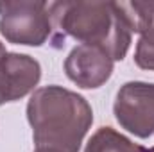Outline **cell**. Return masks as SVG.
Instances as JSON below:
<instances>
[{
    "label": "cell",
    "mask_w": 154,
    "mask_h": 152,
    "mask_svg": "<svg viewBox=\"0 0 154 152\" xmlns=\"http://www.w3.org/2000/svg\"><path fill=\"white\" fill-rule=\"evenodd\" d=\"M52 43L59 48L66 38L100 47L113 61H122L131 45V27L118 2H52Z\"/></svg>",
    "instance_id": "1"
},
{
    "label": "cell",
    "mask_w": 154,
    "mask_h": 152,
    "mask_svg": "<svg viewBox=\"0 0 154 152\" xmlns=\"http://www.w3.org/2000/svg\"><path fill=\"white\" fill-rule=\"evenodd\" d=\"M27 120L36 149L79 152L93 123V111L82 95L52 84L38 88L31 95Z\"/></svg>",
    "instance_id": "2"
},
{
    "label": "cell",
    "mask_w": 154,
    "mask_h": 152,
    "mask_svg": "<svg viewBox=\"0 0 154 152\" xmlns=\"http://www.w3.org/2000/svg\"><path fill=\"white\" fill-rule=\"evenodd\" d=\"M0 34L14 45L41 47L52 36L48 4L43 0H2Z\"/></svg>",
    "instance_id": "3"
},
{
    "label": "cell",
    "mask_w": 154,
    "mask_h": 152,
    "mask_svg": "<svg viewBox=\"0 0 154 152\" xmlns=\"http://www.w3.org/2000/svg\"><path fill=\"white\" fill-rule=\"evenodd\" d=\"M113 113L116 122L138 138L154 132V84L131 81L120 86Z\"/></svg>",
    "instance_id": "4"
},
{
    "label": "cell",
    "mask_w": 154,
    "mask_h": 152,
    "mask_svg": "<svg viewBox=\"0 0 154 152\" xmlns=\"http://www.w3.org/2000/svg\"><path fill=\"white\" fill-rule=\"evenodd\" d=\"M113 59L106 50L95 45H77L65 59L66 77L79 88H100L113 74Z\"/></svg>",
    "instance_id": "5"
},
{
    "label": "cell",
    "mask_w": 154,
    "mask_h": 152,
    "mask_svg": "<svg viewBox=\"0 0 154 152\" xmlns=\"http://www.w3.org/2000/svg\"><path fill=\"white\" fill-rule=\"evenodd\" d=\"M41 79L39 63L27 54L7 52L0 59V106L34 91Z\"/></svg>",
    "instance_id": "6"
},
{
    "label": "cell",
    "mask_w": 154,
    "mask_h": 152,
    "mask_svg": "<svg viewBox=\"0 0 154 152\" xmlns=\"http://www.w3.org/2000/svg\"><path fill=\"white\" fill-rule=\"evenodd\" d=\"M120 9L131 27L138 32L134 63L142 70L154 72V2H118Z\"/></svg>",
    "instance_id": "7"
},
{
    "label": "cell",
    "mask_w": 154,
    "mask_h": 152,
    "mask_svg": "<svg viewBox=\"0 0 154 152\" xmlns=\"http://www.w3.org/2000/svg\"><path fill=\"white\" fill-rule=\"evenodd\" d=\"M147 149L131 141L113 127H100L88 140L84 152H145Z\"/></svg>",
    "instance_id": "8"
},
{
    "label": "cell",
    "mask_w": 154,
    "mask_h": 152,
    "mask_svg": "<svg viewBox=\"0 0 154 152\" xmlns=\"http://www.w3.org/2000/svg\"><path fill=\"white\" fill-rule=\"evenodd\" d=\"M5 54H7V50H5V47H4V43L0 41V59H2V57H4Z\"/></svg>",
    "instance_id": "9"
},
{
    "label": "cell",
    "mask_w": 154,
    "mask_h": 152,
    "mask_svg": "<svg viewBox=\"0 0 154 152\" xmlns=\"http://www.w3.org/2000/svg\"><path fill=\"white\" fill-rule=\"evenodd\" d=\"M34 152H59V150H52V149H36Z\"/></svg>",
    "instance_id": "10"
},
{
    "label": "cell",
    "mask_w": 154,
    "mask_h": 152,
    "mask_svg": "<svg viewBox=\"0 0 154 152\" xmlns=\"http://www.w3.org/2000/svg\"><path fill=\"white\" fill-rule=\"evenodd\" d=\"M145 152H154V147H152V149H147Z\"/></svg>",
    "instance_id": "11"
}]
</instances>
